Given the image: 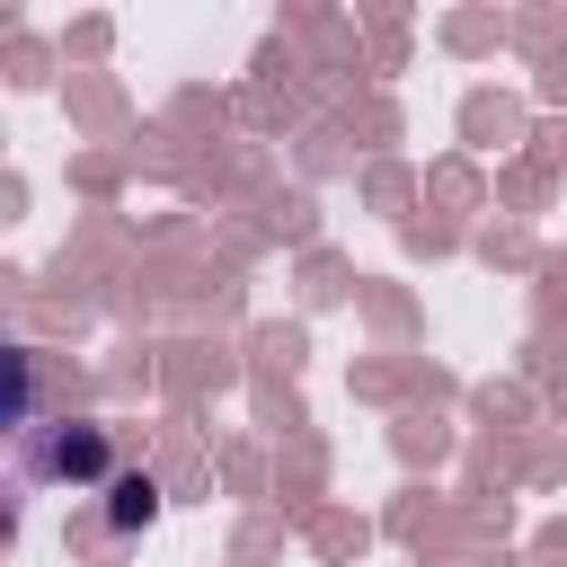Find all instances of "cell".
Wrapping results in <instances>:
<instances>
[{
	"label": "cell",
	"mask_w": 567,
	"mask_h": 567,
	"mask_svg": "<svg viewBox=\"0 0 567 567\" xmlns=\"http://www.w3.org/2000/svg\"><path fill=\"white\" fill-rule=\"evenodd\" d=\"M18 470L35 487H106L115 478V434L89 425V416H62V425H18Z\"/></svg>",
	"instance_id": "6da1fadb"
},
{
	"label": "cell",
	"mask_w": 567,
	"mask_h": 567,
	"mask_svg": "<svg viewBox=\"0 0 567 567\" xmlns=\"http://www.w3.org/2000/svg\"><path fill=\"white\" fill-rule=\"evenodd\" d=\"M151 514H159V487H151L142 470H115V478H106V523H115V532H142Z\"/></svg>",
	"instance_id": "7a4b0ae2"
}]
</instances>
